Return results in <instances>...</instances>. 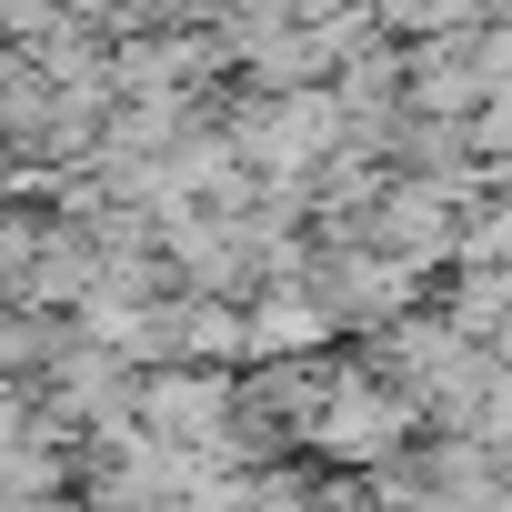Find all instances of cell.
Here are the masks:
<instances>
[{
    "label": "cell",
    "instance_id": "9c48e42d",
    "mask_svg": "<svg viewBox=\"0 0 512 512\" xmlns=\"http://www.w3.org/2000/svg\"><path fill=\"white\" fill-rule=\"evenodd\" d=\"M71 352V312H0V382H51Z\"/></svg>",
    "mask_w": 512,
    "mask_h": 512
},
{
    "label": "cell",
    "instance_id": "30bf717a",
    "mask_svg": "<svg viewBox=\"0 0 512 512\" xmlns=\"http://www.w3.org/2000/svg\"><path fill=\"white\" fill-rule=\"evenodd\" d=\"M472 151H482V171L512 181V101H482V111H472Z\"/></svg>",
    "mask_w": 512,
    "mask_h": 512
},
{
    "label": "cell",
    "instance_id": "8992f818",
    "mask_svg": "<svg viewBox=\"0 0 512 512\" xmlns=\"http://www.w3.org/2000/svg\"><path fill=\"white\" fill-rule=\"evenodd\" d=\"M492 101V71H482V31H452V41H412V111L432 121H472Z\"/></svg>",
    "mask_w": 512,
    "mask_h": 512
},
{
    "label": "cell",
    "instance_id": "52a82bcc",
    "mask_svg": "<svg viewBox=\"0 0 512 512\" xmlns=\"http://www.w3.org/2000/svg\"><path fill=\"white\" fill-rule=\"evenodd\" d=\"M171 362L251 372V302H221V292H171Z\"/></svg>",
    "mask_w": 512,
    "mask_h": 512
},
{
    "label": "cell",
    "instance_id": "8fae6325",
    "mask_svg": "<svg viewBox=\"0 0 512 512\" xmlns=\"http://www.w3.org/2000/svg\"><path fill=\"white\" fill-rule=\"evenodd\" d=\"M191 21H221V0H131V31H191Z\"/></svg>",
    "mask_w": 512,
    "mask_h": 512
},
{
    "label": "cell",
    "instance_id": "5b68a950",
    "mask_svg": "<svg viewBox=\"0 0 512 512\" xmlns=\"http://www.w3.org/2000/svg\"><path fill=\"white\" fill-rule=\"evenodd\" d=\"M332 342H342V322L312 282H262L251 292V362H312Z\"/></svg>",
    "mask_w": 512,
    "mask_h": 512
},
{
    "label": "cell",
    "instance_id": "ba28073f",
    "mask_svg": "<svg viewBox=\"0 0 512 512\" xmlns=\"http://www.w3.org/2000/svg\"><path fill=\"white\" fill-rule=\"evenodd\" d=\"M442 312H452L472 342H492V332L512 322V262H452V272H442Z\"/></svg>",
    "mask_w": 512,
    "mask_h": 512
},
{
    "label": "cell",
    "instance_id": "3957f363",
    "mask_svg": "<svg viewBox=\"0 0 512 512\" xmlns=\"http://www.w3.org/2000/svg\"><path fill=\"white\" fill-rule=\"evenodd\" d=\"M312 292L332 302V322H342L352 342H372V332H392V322L432 312V302H422V292H432V272L392 262L382 241H322V262H312Z\"/></svg>",
    "mask_w": 512,
    "mask_h": 512
},
{
    "label": "cell",
    "instance_id": "6da1fadb",
    "mask_svg": "<svg viewBox=\"0 0 512 512\" xmlns=\"http://www.w3.org/2000/svg\"><path fill=\"white\" fill-rule=\"evenodd\" d=\"M362 362H372L382 382H402V392L432 412V432H472V442H482V402H492V382H502V352L472 342L442 302L412 312V322H392V332H372Z\"/></svg>",
    "mask_w": 512,
    "mask_h": 512
},
{
    "label": "cell",
    "instance_id": "4fadbf2b",
    "mask_svg": "<svg viewBox=\"0 0 512 512\" xmlns=\"http://www.w3.org/2000/svg\"><path fill=\"white\" fill-rule=\"evenodd\" d=\"M492 352H502V362H512V322H502V332H492Z\"/></svg>",
    "mask_w": 512,
    "mask_h": 512
},
{
    "label": "cell",
    "instance_id": "277c9868",
    "mask_svg": "<svg viewBox=\"0 0 512 512\" xmlns=\"http://www.w3.org/2000/svg\"><path fill=\"white\" fill-rule=\"evenodd\" d=\"M231 422H241V372H211V362L141 372V432H161L201 462H231Z\"/></svg>",
    "mask_w": 512,
    "mask_h": 512
},
{
    "label": "cell",
    "instance_id": "7a4b0ae2",
    "mask_svg": "<svg viewBox=\"0 0 512 512\" xmlns=\"http://www.w3.org/2000/svg\"><path fill=\"white\" fill-rule=\"evenodd\" d=\"M422 442H432V412H422L402 382H382L362 352H342V382H332V402H322V422H312V452H302V462L372 482V472L412 462Z\"/></svg>",
    "mask_w": 512,
    "mask_h": 512
},
{
    "label": "cell",
    "instance_id": "7c38bea8",
    "mask_svg": "<svg viewBox=\"0 0 512 512\" xmlns=\"http://www.w3.org/2000/svg\"><path fill=\"white\" fill-rule=\"evenodd\" d=\"M482 442L512 452V362H502V382H492V402H482Z\"/></svg>",
    "mask_w": 512,
    "mask_h": 512
}]
</instances>
